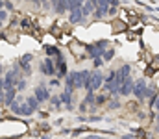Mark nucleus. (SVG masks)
Instances as JSON below:
<instances>
[{
    "mask_svg": "<svg viewBox=\"0 0 159 139\" xmlns=\"http://www.w3.org/2000/svg\"><path fill=\"white\" fill-rule=\"evenodd\" d=\"M0 28H2V21H0Z\"/></svg>",
    "mask_w": 159,
    "mask_h": 139,
    "instance_id": "34",
    "label": "nucleus"
},
{
    "mask_svg": "<svg viewBox=\"0 0 159 139\" xmlns=\"http://www.w3.org/2000/svg\"><path fill=\"white\" fill-rule=\"evenodd\" d=\"M30 24H32L30 19H22V21H20V26H22V28H30Z\"/></svg>",
    "mask_w": 159,
    "mask_h": 139,
    "instance_id": "22",
    "label": "nucleus"
},
{
    "mask_svg": "<svg viewBox=\"0 0 159 139\" xmlns=\"http://www.w3.org/2000/svg\"><path fill=\"white\" fill-rule=\"evenodd\" d=\"M129 93H133V80H131L129 76H126V78L122 80V84H120L119 95H122V96H128Z\"/></svg>",
    "mask_w": 159,
    "mask_h": 139,
    "instance_id": "4",
    "label": "nucleus"
},
{
    "mask_svg": "<svg viewBox=\"0 0 159 139\" xmlns=\"http://www.w3.org/2000/svg\"><path fill=\"white\" fill-rule=\"evenodd\" d=\"M34 95H35V98H37L39 102H44V100H48V98H50V93H48V89H46V86H44V84L37 86V87L34 89Z\"/></svg>",
    "mask_w": 159,
    "mask_h": 139,
    "instance_id": "5",
    "label": "nucleus"
},
{
    "mask_svg": "<svg viewBox=\"0 0 159 139\" xmlns=\"http://www.w3.org/2000/svg\"><path fill=\"white\" fill-rule=\"evenodd\" d=\"M117 108H120V102L119 100H111L109 102V109H117Z\"/></svg>",
    "mask_w": 159,
    "mask_h": 139,
    "instance_id": "21",
    "label": "nucleus"
},
{
    "mask_svg": "<svg viewBox=\"0 0 159 139\" xmlns=\"http://www.w3.org/2000/svg\"><path fill=\"white\" fill-rule=\"evenodd\" d=\"M4 7H6V9H13V4H11L9 0H4Z\"/></svg>",
    "mask_w": 159,
    "mask_h": 139,
    "instance_id": "25",
    "label": "nucleus"
},
{
    "mask_svg": "<svg viewBox=\"0 0 159 139\" xmlns=\"http://www.w3.org/2000/svg\"><path fill=\"white\" fill-rule=\"evenodd\" d=\"M34 59V54H24L20 59H19V63H20V69L24 71V72H30L32 71V67H30V61Z\"/></svg>",
    "mask_w": 159,
    "mask_h": 139,
    "instance_id": "7",
    "label": "nucleus"
},
{
    "mask_svg": "<svg viewBox=\"0 0 159 139\" xmlns=\"http://www.w3.org/2000/svg\"><path fill=\"white\" fill-rule=\"evenodd\" d=\"M100 6H109V0H96Z\"/></svg>",
    "mask_w": 159,
    "mask_h": 139,
    "instance_id": "27",
    "label": "nucleus"
},
{
    "mask_svg": "<svg viewBox=\"0 0 159 139\" xmlns=\"http://www.w3.org/2000/svg\"><path fill=\"white\" fill-rule=\"evenodd\" d=\"M148 84L144 78H139L137 82H133V95L139 98V100H144V91H146Z\"/></svg>",
    "mask_w": 159,
    "mask_h": 139,
    "instance_id": "2",
    "label": "nucleus"
},
{
    "mask_svg": "<svg viewBox=\"0 0 159 139\" xmlns=\"http://www.w3.org/2000/svg\"><path fill=\"white\" fill-rule=\"evenodd\" d=\"M98 6V2L96 0H85L83 2V6H81V9H83V17H87V15H91L93 11H94V7Z\"/></svg>",
    "mask_w": 159,
    "mask_h": 139,
    "instance_id": "8",
    "label": "nucleus"
},
{
    "mask_svg": "<svg viewBox=\"0 0 159 139\" xmlns=\"http://www.w3.org/2000/svg\"><path fill=\"white\" fill-rule=\"evenodd\" d=\"M30 2H35V4H39L41 0H30Z\"/></svg>",
    "mask_w": 159,
    "mask_h": 139,
    "instance_id": "31",
    "label": "nucleus"
},
{
    "mask_svg": "<svg viewBox=\"0 0 159 139\" xmlns=\"http://www.w3.org/2000/svg\"><path fill=\"white\" fill-rule=\"evenodd\" d=\"M113 56H115V50H113V48H106L104 54H102V59L109 61V59H113Z\"/></svg>",
    "mask_w": 159,
    "mask_h": 139,
    "instance_id": "17",
    "label": "nucleus"
},
{
    "mask_svg": "<svg viewBox=\"0 0 159 139\" xmlns=\"http://www.w3.org/2000/svg\"><path fill=\"white\" fill-rule=\"evenodd\" d=\"M17 98V87H11V89H6L4 91V104L6 106H11V102Z\"/></svg>",
    "mask_w": 159,
    "mask_h": 139,
    "instance_id": "9",
    "label": "nucleus"
},
{
    "mask_svg": "<svg viewBox=\"0 0 159 139\" xmlns=\"http://www.w3.org/2000/svg\"><path fill=\"white\" fill-rule=\"evenodd\" d=\"M59 98H61V102H63L69 109L72 108V91H70V89H65V91L61 93V96H59Z\"/></svg>",
    "mask_w": 159,
    "mask_h": 139,
    "instance_id": "11",
    "label": "nucleus"
},
{
    "mask_svg": "<svg viewBox=\"0 0 159 139\" xmlns=\"http://www.w3.org/2000/svg\"><path fill=\"white\" fill-rule=\"evenodd\" d=\"M109 13V6H96L94 7V11H93V15H94V19H104L106 15Z\"/></svg>",
    "mask_w": 159,
    "mask_h": 139,
    "instance_id": "10",
    "label": "nucleus"
},
{
    "mask_svg": "<svg viewBox=\"0 0 159 139\" xmlns=\"http://www.w3.org/2000/svg\"><path fill=\"white\" fill-rule=\"evenodd\" d=\"M44 52H46L48 56H59V54H61L57 46H50V45H48V46H44Z\"/></svg>",
    "mask_w": 159,
    "mask_h": 139,
    "instance_id": "16",
    "label": "nucleus"
},
{
    "mask_svg": "<svg viewBox=\"0 0 159 139\" xmlns=\"http://www.w3.org/2000/svg\"><path fill=\"white\" fill-rule=\"evenodd\" d=\"M107 45H109V41H107V39H102V41H96V43H94V46H96L102 54H104V50L107 48Z\"/></svg>",
    "mask_w": 159,
    "mask_h": 139,
    "instance_id": "18",
    "label": "nucleus"
},
{
    "mask_svg": "<svg viewBox=\"0 0 159 139\" xmlns=\"http://www.w3.org/2000/svg\"><path fill=\"white\" fill-rule=\"evenodd\" d=\"M74 78H76V71H74V72H69V74L65 76V86H67V89H70V91L76 89V87H74Z\"/></svg>",
    "mask_w": 159,
    "mask_h": 139,
    "instance_id": "13",
    "label": "nucleus"
},
{
    "mask_svg": "<svg viewBox=\"0 0 159 139\" xmlns=\"http://www.w3.org/2000/svg\"><path fill=\"white\" fill-rule=\"evenodd\" d=\"M129 72H131V67H129V65H122L119 71H117V74H119L122 80H124L126 76H129Z\"/></svg>",
    "mask_w": 159,
    "mask_h": 139,
    "instance_id": "14",
    "label": "nucleus"
},
{
    "mask_svg": "<svg viewBox=\"0 0 159 139\" xmlns=\"http://www.w3.org/2000/svg\"><path fill=\"white\" fill-rule=\"evenodd\" d=\"M102 84H104L102 74H100L98 71H96V72H91V82H89V89H87V91H96V89L102 87Z\"/></svg>",
    "mask_w": 159,
    "mask_h": 139,
    "instance_id": "3",
    "label": "nucleus"
},
{
    "mask_svg": "<svg viewBox=\"0 0 159 139\" xmlns=\"http://www.w3.org/2000/svg\"><path fill=\"white\" fill-rule=\"evenodd\" d=\"M85 17H83V9H81V6L80 7H74V9H70V22L72 24H78L81 22Z\"/></svg>",
    "mask_w": 159,
    "mask_h": 139,
    "instance_id": "6",
    "label": "nucleus"
},
{
    "mask_svg": "<svg viewBox=\"0 0 159 139\" xmlns=\"http://www.w3.org/2000/svg\"><path fill=\"white\" fill-rule=\"evenodd\" d=\"M50 86H52V87H56V86H59V82H57V80H52V82H50Z\"/></svg>",
    "mask_w": 159,
    "mask_h": 139,
    "instance_id": "29",
    "label": "nucleus"
},
{
    "mask_svg": "<svg viewBox=\"0 0 159 139\" xmlns=\"http://www.w3.org/2000/svg\"><path fill=\"white\" fill-rule=\"evenodd\" d=\"M54 9H56V13H65V11H69V2L67 0H57L54 4Z\"/></svg>",
    "mask_w": 159,
    "mask_h": 139,
    "instance_id": "12",
    "label": "nucleus"
},
{
    "mask_svg": "<svg viewBox=\"0 0 159 139\" xmlns=\"http://www.w3.org/2000/svg\"><path fill=\"white\" fill-rule=\"evenodd\" d=\"M41 72H43L44 76H54V74H57L56 63L50 59V56H48V58H44V59L41 61Z\"/></svg>",
    "mask_w": 159,
    "mask_h": 139,
    "instance_id": "1",
    "label": "nucleus"
},
{
    "mask_svg": "<svg viewBox=\"0 0 159 139\" xmlns=\"http://www.w3.org/2000/svg\"><path fill=\"white\" fill-rule=\"evenodd\" d=\"M154 106H156V109H159V95L156 96V102H154Z\"/></svg>",
    "mask_w": 159,
    "mask_h": 139,
    "instance_id": "28",
    "label": "nucleus"
},
{
    "mask_svg": "<svg viewBox=\"0 0 159 139\" xmlns=\"http://www.w3.org/2000/svg\"><path fill=\"white\" fill-rule=\"evenodd\" d=\"M0 72H2V65H0Z\"/></svg>",
    "mask_w": 159,
    "mask_h": 139,
    "instance_id": "33",
    "label": "nucleus"
},
{
    "mask_svg": "<svg viewBox=\"0 0 159 139\" xmlns=\"http://www.w3.org/2000/svg\"><path fill=\"white\" fill-rule=\"evenodd\" d=\"M94 61V67H100L102 65V58H96V59H93Z\"/></svg>",
    "mask_w": 159,
    "mask_h": 139,
    "instance_id": "26",
    "label": "nucleus"
},
{
    "mask_svg": "<svg viewBox=\"0 0 159 139\" xmlns=\"http://www.w3.org/2000/svg\"><path fill=\"white\" fill-rule=\"evenodd\" d=\"M26 104H28V106H30V108H32V109H34V111H35V109H37V108H39V100H37V98H35V95H34V96H28V98H26Z\"/></svg>",
    "mask_w": 159,
    "mask_h": 139,
    "instance_id": "15",
    "label": "nucleus"
},
{
    "mask_svg": "<svg viewBox=\"0 0 159 139\" xmlns=\"http://www.w3.org/2000/svg\"><path fill=\"white\" fill-rule=\"evenodd\" d=\"M2 7H4V2H0V9H2Z\"/></svg>",
    "mask_w": 159,
    "mask_h": 139,
    "instance_id": "32",
    "label": "nucleus"
},
{
    "mask_svg": "<svg viewBox=\"0 0 159 139\" xmlns=\"http://www.w3.org/2000/svg\"><path fill=\"white\" fill-rule=\"evenodd\" d=\"M15 87H17V91H22V89H26V80H17V84H15Z\"/></svg>",
    "mask_w": 159,
    "mask_h": 139,
    "instance_id": "20",
    "label": "nucleus"
},
{
    "mask_svg": "<svg viewBox=\"0 0 159 139\" xmlns=\"http://www.w3.org/2000/svg\"><path fill=\"white\" fill-rule=\"evenodd\" d=\"M107 98H109V95H107V93H102V95H98V96H96V102H94V104H96V106L106 104V102H107Z\"/></svg>",
    "mask_w": 159,
    "mask_h": 139,
    "instance_id": "19",
    "label": "nucleus"
},
{
    "mask_svg": "<svg viewBox=\"0 0 159 139\" xmlns=\"http://www.w3.org/2000/svg\"><path fill=\"white\" fill-rule=\"evenodd\" d=\"M50 100H52L54 106H59V104H61V98H59V96H50Z\"/></svg>",
    "mask_w": 159,
    "mask_h": 139,
    "instance_id": "23",
    "label": "nucleus"
},
{
    "mask_svg": "<svg viewBox=\"0 0 159 139\" xmlns=\"http://www.w3.org/2000/svg\"><path fill=\"white\" fill-rule=\"evenodd\" d=\"M6 19H7V11H4V9H0V21L4 22Z\"/></svg>",
    "mask_w": 159,
    "mask_h": 139,
    "instance_id": "24",
    "label": "nucleus"
},
{
    "mask_svg": "<svg viewBox=\"0 0 159 139\" xmlns=\"http://www.w3.org/2000/svg\"><path fill=\"white\" fill-rule=\"evenodd\" d=\"M156 130H157V132H159V119H157V126H156Z\"/></svg>",
    "mask_w": 159,
    "mask_h": 139,
    "instance_id": "30",
    "label": "nucleus"
}]
</instances>
